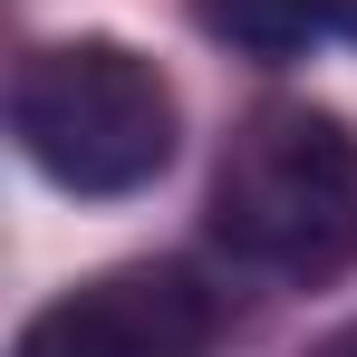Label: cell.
I'll return each instance as SVG.
<instances>
[{
  "mask_svg": "<svg viewBox=\"0 0 357 357\" xmlns=\"http://www.w3.org/2000/svg\"><path fill=\"white\" fill-rule=\"evenodd\" d=\"M213 241L241 271L328 290L357 271V126L338 107L271 97L222 135L213 165Z\"/></svg>",
  "mask_w": 357,
  "mask_h": 357,
  "instance_id": "1",
  "label": "cell"
},
{
  "mask_svg": "<svg viewBox=\"0 0 357 357\" xmlns=\"http://www.w3.org/2000/svg\"><path fill=\"white\" fill-rule=\"evenodd\" d=\"M10 135L39 174L77 203H116L174 165L183 107L165 68L126 39H49L10 77Z\"/></svg>",
  "mask_w": 357,
  "mask_h": 357,
  "instance_id": "2",
  "label": "cell"
},
{
  "mask_svg": "<svg viewBox=\"0 0 357 357\" xmlns=\"http://www.w3.org/2000/svg\"><path fill=\"white\" fill-rule=\"evenodd\" d=\"M213 328H222V309L183 261H126V271H97L68 299H49L20 328V357H203Z\"/></svg>",
  "mask_w": 357,
  "mask_h": 357,
  "instance_id": "3",
  "label": "cell"
},
{
  "mask_svg": "<svg viewBox=\"0 0 357 357\" xmlns=\"http://www.w3.org/2000/svg\"><path fill=\"white\" fill-rule=\"evenodd\" d=\"M203 39H222L241 59H299L309 39H328L348 20V0H193Z\"/></svg>",
  "mask_w": 357,
  "mask_h": 357,
  "instance_id": "4",
  "label": "cell"
},
{
  "mask_svg": "<svg viewBox=\"0 0 357 357\" xmlns=\"http://www.w3.org/2000/svg\"><path fill=\"white\" fill-rule=\"evenodd\" d=\"M309 357H357V328H328V338H319Z\"/></svg>",
  "mask_w": 357,
  "mask_h": 357,
  "instance_id": "5",
  "label": "cell"
},
{
  "mask_svg": "<svg viewBox=\"0 0 357 357\" xmlns=\"http://www.w3.org/2000/svg\"><path fill=\"white\" fill-rule=\"evenodd\" d=\"M338 29H348V39H357V0H348V20H338Z\"/></svg>",
  "mask_w": 357,
  "mask_h": 357,
  "instance_id": "6",
  "label": "cell"
}]
</instances>
